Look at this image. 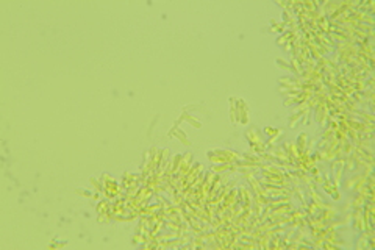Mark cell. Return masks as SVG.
<instances>
[{
  "label": "cell",
  "instance_id": "6da1fadb",
  "mask_svg": "<svg viewBox=\"0 0 375 250\" xmlns=\"http://www.w3.org/2000/svg\"><path fill=\"white\" fill-rule=\"evenodd\" d=\"M182 119H186V120H189V122H191V124H192L194 127H197V128H198V127H200V122H198V120H196V119H194V117H191V116H186V114H183V116H182Z\"/></svg>",
  "mask_w": 375,
  "mask_h": 250
}]
</instances>
